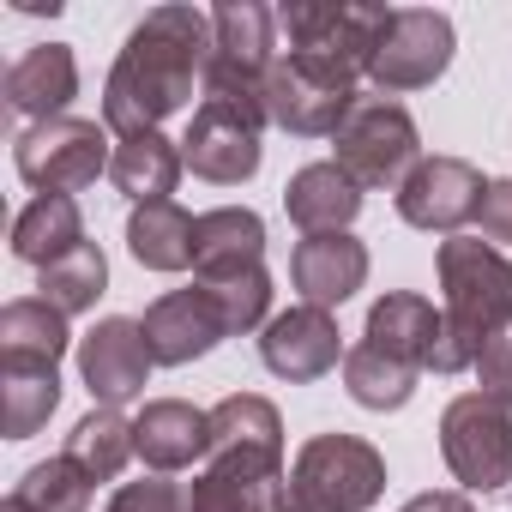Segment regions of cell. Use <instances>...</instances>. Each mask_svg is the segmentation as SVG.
<instances>
[{
	"label": "cell",
	"instance_id": "cell-1",
	"mask_svg": "<svg viewBox=\"0 0 512 512\" xmlns=\"http://www.w3.org/2000/svg\"><path fill=\"white\" fill-rule=\"evenodd\" d=\"M211 19L199 7H151L115 67H109V85H103V127L121 133V139H139V133H157L175 109L193 103V85H205V67H211Z\"/></svg>",
	"mask_w": 512,
	"mask_h": 512
},
{
	"label": "cell",
	"instance_id": "cell-2",
	"mask_svg": "<svg viewBox=\"0 0 512 512\" xmlns=\"http://www.w3.org/2000/svg\"><path fill=\"white\" fill-rule=\"evenodd\" d=\"M440 314H446V338H440L434 374L476 368L482 344L512 332V260L494 241H476V235L440 241Z\"/></svg>",
	"mask_w": 512,
	"mask_h": 512
},
{
	"label": "cell",
	"instance_id": "cell-3",
	"mask_svg": "<svg viewBox=\"0 0 512 512\" xmlns=\"http://www.w3.org/2000/svg\"><path fill=\"white\" fill-rule=\"evenodd\" d=\"M380 494H386V458L368 440L314 434L296 452L272 512H368Z\"/></svg>",
	"mask_w": 512,
	"mask_h": 512
},
{
	"label": "cell",
	"instance_id": "cell-4",
	"mask_svg": "<svg viewBox=\"0 0 512 512\" xmlns=\"http://www.w3.org/2000/svg\"><path fill=\"white\" fill-rule=\"evenodd\" d=\"M332 163L362 187V193H380V187H404L410 169L422 163V133L410 121L404 103L392 97H362L344 127L332 133Z\"/></svg>",
	"mask_w": 512,
	"mask_h": 512
},
{
	"label": "cell",
	"instance_id": "cell-5",
	"mask_svg": "<svg viewBox=\"0 0 512 512\" xmlns=\"http://www.w3.org/2000/svg\"><path fill=\"white\" fill-rule=\"evenodd\" d=\"M211 37L217 49L205 67V97L266 109V79L278 67V13L260 0H223L211 13Z\"/></svg>",
	"mask_w": 512,
	"mask_h": 512
},
{
	"label": "cell",
	"instance_id": "cell-6",
	"mask_svg": "<svg viewBox=\"0 0 512 512\" xmlns=\"http://www.w3.org/2000/svg\"><path fill=\"white\" fill-rule=\"evenodd\" d=\"M392 7H356V0H296L278 13V25L290 31V55H308L320 67H338L344 79H368L374 49L386 37Z\"/></svg>",
	"mask_w": 512,
	"mask_h": 512
},
{
	"label": "cell",
	"instance_id": "cell-7",
	"mask_svg": "<svg viewBox=\"0 0 512 512\" xmlns=\"http://www.w3.org/2000/svg\"><path fill=\"white\" fill-rule=\"evenodd\" d=\"M115 151H109V127L97 121H79V115H61V121H31L19 139H13V169L25 187L37 193H79L91 187L97 175H109Z\"/></svg>",
	"mask_w": 512,
	"mask_h": 512
},
{
	"label": "cell",
	"instance_id": "cell-8",
	"mask_svg": "<svg viewBox=\"0 0 512 512\" xmlns=\"http://www.w3.org/2000/svg\"><path fill=\"white\" fill-rule=\"evenodd\" d=\"M440 458L470 494L512 488V410L482 392H464L440 410Z\"/></svg>",
	"mask_w": 512,
	"mask_h": 512
},
{
	"label": "cell",
	"instance_id": "cell-9",
	"mask_svg": "<svg viewBox=\"0 0 512 512\" xmlns=\"http://www.w3.org/2000/svg\"><path fill=\"white\" fill-rule=\"evenodd\" d=\"M356 103H362L356 79H344L338 67H320L308 55H278V67L266 79V121L296 139H332Z\"/></svg>",
	"mask_w": 512,
	"mask_h": 512
},
{
	"label": "cell",
	"instance_id": "cell-10",
	"mask_svg": "<svg viewBox=\"0 0 512 512\" xmlns=\"http://www.w3.org/2000/svg\"><path fill=\"white\" fill-rule=\"evenodd\" d=\"M260 127H266V109L253 103H223V97H205L187 121V139H181V157L199 181L211 187H241L260 175Z\"/></svg>",
	"mask_w": 512,
	"mask_h": 512
},
{
	"label": "cell",
	"instance_id": "cell-11",
	"mask_svg": "<svg viewBox=\"0 0 512 512\" xmlns=\"http://www.w3.org/2000/svg\"><path fill=\"white\" fill-rule=\"evenodd\" d=\"M452 49H458V37H452V19L446 13H434V7H392L368 79H374L380 97L422 91V85H434L452 67Z\"/></svg>",
	"mask_w": 512,
	"mask_h": 512
},
{
	"label": "cell",
	"instance_id": "cell-12",
	"mask_svg": "<svg viewBox=\"0 0 512 512\" xmlns=\"http://www.w3.org/2000/svg\"><path fill=\"white\" fill-rule=\"evenodd\" d=\"M482 169L464 163V157H422L410 169V181L398 187V217L410 229H428V235H458L464 223L482 217Z\"/></svg>",
	"mask_w": 512,
	"mask_h": 512
},
{
	"label": "cell",
	"instance_id": "cell-13",
	"mask_svg": "<svg viewBox=\"0 0 512 512\" xmlns=\"http://www.w3.org/2000/svg\"><path fill=\"white\" fill-rule=\"evenodd\" d=\"M284 452L266 446H211V464L187 488V512H272L284 488Z\"/></svg>",
	"mask_w": 512,
	"mask_h": 512
},
{
	"label": "cell",
	"instance_id": "cell-14",
	"mask_svg": "<svg viewBox=\"0 0 512 512\" xmlns=\"http://www.w3.org/2000/svg\"><path fill=\"white\" fill-rule=\"evenodd\" d=\"M151 368L157 362H151V344H145V326L139 320L109 314V320H97L79 338V380H85V392L103 410H121L127 398H139L145 380H151Z\"/></svg>",
	"mask_w": 512,
	"mask_h": 512
},
{
	"label": "cell",
	"instance_id": "cell-15",
	"mask_svg": "<svg viewBox=\"0 0 512 512\" xmlns=\"http://www.w3.org/2000/svg\"><path fill=\"white\" fill-rule=\"evenodd\" d=\"M344 356L350 350H344V332H338L332 308H308L302 302L290 314H272V326L260 332V362L278 380H290V386H308V380L332 374Z\"/></svg>",
	"mask_w": 512,
	"mask_h": 512
},
{
	"label": "cell",
	"instance_id": "cell-16",
	"mask_svg": "<svg viewBox=\"0 0 512 512\" xmlns=\"http://www.w3.org/2000/svg\"><path fill=\"white\" fill-rule=\"evenodd\" d=\"M139 326H145V344H151V362H157V368H187V362L211 356V350L229 338L217 302H211L199 284H193V290H169V296H157V302L145 308Z\"/></svg>",
	"mask_w": 512,
	"mask_h": 512
},
{
	"label": "cell",
	"instance_id": "cell-17",
	"mask_svg": "<svg viewBox=\"0 0 512 512\" xmlns=\"http://www.w3.org/2000/svg\"><path fill=\"white\" fill-rule=\"evenodd\" d=\"M290 278H296L308 308H344L368 284V247L350 229L344 235H302L290 253Z\"/></svg>",
	"mask_w": 512,
	"mask_h": 512
},
{
	"label": "cell",
	"instance_id": "cell-18",
	"mask_svg": "<svg viewBox=\"0 0 512 512\" xmlns=\"http://www.w3.org/2000/svg\"><path fill=\"white\" fill-rule=\"evenodd\" d=\"M440 338H446V314H440L428 296H416V290H392V296H380V302L368 308V332H362V344H374V350L410 362L416 374L434 368Z\"/></svg>",
	"mask_w": 512,
	"mask_h": 512
},
{
	"label": "cell",
	"instance_id": "cell-19",
	"mask_svg": "<svg viewBox=\"0 0 512 512\" xmlns=\"http://www.w3.org/2000/svg\"><path fill=\"white\" fill-rule=\"evenodd\" d=\"M133 446L157 476L187 470L193 458H211V410H193L181 398H151L133 416Z\"/></svg>",
	"mask_w": 512,
	"mask_h": 512
},
{
	"label": "cell",
	"instance_id": "cell-20",
	"mask_svg": "<svg viewBox=\"0 0 512 512\" xmlns=\"http://www.w3.org/2000/svg\"><path fill=\"white\" fill-rule=\"evenodd\" d=\"M73 97H79V61L67 43H37L7 73V103L31 121H61Z\"/></svg>",
	"mask_w": 512,
	"mask_h": 512
},
{
	"label": "cell",
	"instance_id": "cell-21",
	"mask_svg": "<svg viewBox=\"0 0 512 512\" xmlns=\"http://www.w3.org/2000/svg\"><path fill=\"white\" fill-rule=\"evenodd\" d=\"M284 211L302 235H344L362 211V187L338 163H302L284 187Z\"/></svg>",
	"mask_w": 512,
	"mask_h": 512
},
{
	"label": "cell",
	"instance_id": "cell-22",
	"mask_svg": "<svg viewBox=\"0 0 512 512\" xmlns=\"http://www.w3.org/2000/svg\"><path fill=\"white\" fill-rule=\"evenodd\" d=\"M193 278H211V272H235V266H260L266 260V217L247 211V205H217V211H199V229H193Z\"/></svg>",
	"mask_w": 512,
	"mask_h": 512
},
{
	"label": "cell",
	"instance_id": "cell-23",
	"mask_svg": "<svg viewBox=\"0 0 512 512\" xmlns=\"http://www.w3.org/2000/svg\"><path fill=\"white\" fill-rule=\"evenodd\" d=\"M61 404V368L55 362H25L0 356V428L7 440H31Z\"/></svg>",
	"mask_w": 512,
	"mask_h": 512
},
{
	"label": "cell",
	"instance_id": "cell-24",
	"mask_svg": "<svg viewBox=\"0 0 512 512\" xmlns=\"http://www.w3.org/2000/svg\"><path fill=\"white\" fill-rule=\"evenodd\" d=\"M193 229L199 217H187L175 199H157V205H133L127 217V253L145 266V272H187L193 266Z\"/></svg>",
	"mask_w": 512,
	"mask_h": 512
},
{
	"label": "cell",
	"instance_id": "cell-25",
	"mask_svg": "<svg viewBox=\"0 0 512 512\" xmlns=\"http://www.w3.org/2000/svg\"><path fill=\"white\" fill-rule=\"evenodd\" d=\"M73 247H85V217H79V205L67 199V193H37L25 211H19V223H13V253L25 266H55V260H67Z\"/></svg>",
	"mask_w": 512,
	"mask_h": 512
},
{
	"label": "cell",
	"instance_id": "cell-26",
	"mask_svg": "<svg viewBox=\"0 0 512 512\" xmlns=\"http://www.w3.org/2000/svg\"><path fill=\"white\" fill-rule=\"evenodd\" d=\"M181 169H187V157H181L175 139H163V133H139V139H121V145H115L109 181H115L133 205H157V199L175 193Z\"/></svg>",
	"mask_w": 512,
	"mask_h": 512
},
{
	"label": "cell",
	"instance_id": "cell-27",
	"mask_svg": "<svg viewBox=\"0 0 512 512\" xmlns=\"http://www.w3.org/2000/svg\"><path fill=\"white\" fill-rule=\"evenodd\" d=\"M73 332H67V314L43 296H19L0 308V356H25V362H55L67 356Z\"/></svg>",
	"mask_w": 512,
	"mask_h": 512
},
{
	"label": "cell",
	"instance_id": "cell-28",
	"mask_svg": "<svg viewBox=\"0 0 512 512\" xmlns=\"http://www.w3.org/2000/svg\"><path fill=\"white\" fill-rule=\"evenodd\" d=\"M67 458H79L91 482H115V476L127 470V458H139V446H133V422H127L121 410H103V404H97L91 416L73 422V434H67Z\"/></svg>",
	"mask_w": 512,
	"mask_h": 512
},
{
	"label": "cell",
	"instance_id": "cell-29",
	"mask_svg": "<svg viewBox=\"0 0 512 512\" xmlns=\"http://www.w3.org/2000/svg\"><path fill=\"white\" fill-rule=\"evenodd\" d=\"M193 284L217 302L229 338L272 326V272H266V260L260 266H235V272H211V278H193Z\"/></svg>",
	"mask_w": 512,
	"mask_h": 512
},
{
	"label": "cell",
	"instance_id": "cell-30",
	"mask_svg": "<svg viewBox=\"0 0 512 512\" xmlns=\"http://www.w3.org/2000/svg\"><path fill=\"white\" fill-rule=\"evenodd\" d=\"M344 392L362 404V410H404L416 398V368L374 350V344H356L344 356Z\"/></svg>",
	"mask_w": 512,
	"mask_h": 512
},
{
	"label": "cell",
	"instance_id": "cell-31",
	"mask_svg": "<svg viewBox=\"0 0 512 512\" xmlns=\"http://www.w3.org/2000/svg\"><path fill=\"white\" fill-rule=\"evenodd\" d=\"M37 290H43V302H55L67 320H73V314H91L97 296L109 290V260H103V247L85 241V247L67 253V260L43 266V272H37Z\"/></svg>",
	"mask_w": 512,
	"mask_h": 512
},
{
	"label": "cell",
	"instance_id": "cell-32",
	"mask_svg": "<svg viewBox=\"0 0 512 512\" xmlns=\"http://www.w3.org/2000/svg\"><path fill=\"white\" fill-rule=\"evenodd\" d=\"M211 446H266V452H284L278 404L260 398V392H235V398L211 404Z\"/></svg>",
	"mask_w": 512,
	"mask_h": 512
},
{
	"label": "cell",
	"instance_id": "cell-33",
	"mask_svg": "<svg viewBox=\"0 0 512 512\" xmlns=\"http://www.w3.org/2000/svg\"><path fill=\"white\" fill-rule=\"evenodd\" d=\"M91 488H97V482L85 476V464L61 452V458L31 464V470H25V482H19L13 494H19L31 512H85V506H91Z\"/></svg>",
	"mask_w": 512,
	"mask_h": 512
},
{
	"label": "cell",
	"instance_id": "cell-34",
	"mask_svg": "<svg viewBox=\"0 0 512 512\" xmlns=\"http://www.w3.org/2000/svg\"><path fill=\"white\" fill-rule=\"evenodd\" d=\"M103 512H187V494L169 476H139V482H121Z\"/></svg>",
	"mask_w": 512,
	"mask_h": 512
},
{
	"label": "cell",
	"instance_id": "cell-35",
	"mask_svg": "<svg viewBox=\"0 0 512 512\" xmlns=\"http://www.w3.org/2000/svg\"><path fill=\"white\" fill-rule=\"evenodd\" d=\"M476 380H482V398H494L500 410H512V332H500V338L482 344Z\"/></svg>",
	"mask_w": 512,
	"mask_h": 512
},
{
	"label": "cell",
	"instance_id": "cell-36",
	"mask_svg": "<svg viewBox=\"0 0 512 512\" xmlns=\"http://www.w3.org/2000/svg\"><path fill=\"white\" fill-rule=\"evenodd\" d=\"M482 235L488 241H506L512 247V181H488V193H482Z\"/></svg>",
	"mask_w": 512,
	"mask_h": 512
},
{
	"label": "cell",
	"instance_id": "cell-37",
	"mask_svg": "<svg viewBox=\"0 0 512 512\" xmlns=\"http://www.w3.org/2000/svg\"><path fill=\"white\" fill-rule=\"evenodd\" d=\"M404 512H476V506H470V494H458V488H434V494H410Z\"/></svg>",
	"mask_w": 512,
	"mask_h": 512
},
{
	"label": "cell",
	"instance_id": "cell-38",
	"mask_svg": "<svg viewBox=\"0 0 512 512\" xmlns=\"http://www.w3.org/2000/svg\"><path fill=\"white\" fill-rule=\"evenodd\" d=\"M0 512H31V506H25L19 494H7V500H0Z\"/></svg>",
	"mask_w": 512,
	"mask_h": 512
}]
</instances>
